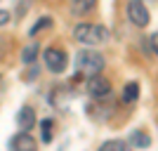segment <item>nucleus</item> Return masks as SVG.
I'll return each instance as SVG.
<instances>
[{
	"label": "nucleus",
	"mask_w": 158,
	"mask_h": 151,
	"mask_svg": "<svg viewBox=\"0 0 158 151\" xmlns=\"http://www.w3.org/2000/svg\"><path fill=\"white\" fill-rule=\"evenodd\" d=\"M73 38L78 40V43H83V45L94 47V45L106 43L109 31L104 26H99V24H78V26L73 28Z\"/></svg>",
	"instance_id": "1"
},
{
	"label": "nucleus",
	"mask_w": 158,
	"mask_h": 151,
	"mask_svg": "<svg viewBox=\"0 0 158 151\" xmlns=\"http://www.w3.org/2000/svg\"><path fill=\"white\" fill-rule=\"evenodd\" d=\"M76 64H78V71L85 73V76H97V73L104 71V57L99 52H94V50H83V52L78 54V59H76Z\"/></svg>",
	"instance_id": "2"
},
{
	"label": "nucleus",
	"mask_w": 158,
	"mask_h": 151,
	"mask_svg": "<svg viewBox=\"0 0 158 151\" xmlns=\"http://www.w3.org/2000/svg\"><path fill=\"white\" fill-rule=\"evenodd\" d=\"M87 94L94 99H106L109 94H111V83H109V78H104V76H90L87 78Z\"/></svg>",
	"instance_id": "3"
},
{
	"label": "nucleus",
	"mask_w": 158,
	"mask_h": 151,
	"mask_svg": "<svg viewBox=\"0 0 158 151\" xmlns=\"http://www.w3.org/2000/svg\"><path fill=\"white\" fill-rule=\"evenodd\" d=\"M127 19L139 28L149 26V21H151L149 19V10H146V5L142 0H130V2H127Z\"/></svg>",
	"instance_id": "4"
},
{
	"label": "nucleus",
	"mask_w": 158,
	"mask_h": 151,
	"mask_svg": "<svg viewBox=\"0 0 158 151\" xmlns=\"http://www.w3.org/2000/svg\"><path fill=\"white\" fill-rule=\"evenodd\" d=\"M43 59H45V66L52 73L66 71V54L61 50H57V47H47L45 52H43Z\"/></svg>",
	"instance_id": "5"
},
{
	"label": "nucleus",
	"mask_w": 158,
	"mask_h": 151,
	"mask_svg": "<svg viewBox=\"0 0 158 151\" xmlns=\"http://www.w3.org/2000/svg\"><path fill=\"white\" fill-rule=\"evenodd\" d=\"M10 146H12V151H38L35 139H33L28 132H21V130L10 139Z\"/></svg>",
	"instance_id": "6"
},
{
	"label": "nucleus",
	"mask_w": 158,
	"mask_h": 151,
	"mask_svg": "<svg viewBox=\"0 0 158 151\" xmlns=\"http://www.w3.org/2000/svg\"><path fill=\"white\" fill-rule=\"evenodd\" d=\"M17 125H19L21 132H31V128L35 125V111H33L31 106H24L17 113Z\"/></svg>",
	"instance_id": "7"
},
{
	"label": "nucleus",
	"mask_w": 158,
	"mask_h": 151,
	"mask_svg": "<svg viewBox=\"0 0 158 151\" xmlns=\"http://www.w3.org/2000/svg\"><path fill=\"white\" fill-rule=\"evenodd\" d=\"M94 5H97V0H71V12L76 17H85L94 10Z\"/></svg>",
	"instance_id": "8"
},
{
	"label": "nucleus",
	"mask_w": 158,
	"mask_h": 151,
	"mask_svg": "<svg viewBox=\"0 0 158 151\" xmlns=\"http://www.w3.org/2000/svg\"><path fill=\"white\" fill-rule=\"evenodd\" d=\"M130 144L137 146V149H146V146H151V137H149L146 132H142V130H135L130 135Z\"/></svg>",
	"instance_id": "9"
},
{
	"label": "nucleus",
	"mask_w": 158,
	"mask_h": 151,
	"mask_svg": "<svg viewBox=\"0 0 158 151\" xmlns=\"http://www.w3.org/2000/svg\"><path fill=\"white\" fill-rule=\"evenodd\" d=\"M99 151H130V144L123 142V139H109L99 146Z\"/></svg>",
	"instance_id": "10"
},
{
	"label": "nucleus",
	"mask_w": 158,
	"mask_h": 151,
	"mask_svg": "<svg viewBox=\"0 0 158 151\" xmlns=\"http://www.w3.org/2000/svg\"><path fill=\"white\" fill-rule=\"evenodd\" d=\"M35 54H38V43H28V45L21 50V61H24V64H33V61H35Z\"/></svg>",
	"instance_id": "11"
},
{
	"label": "nucleus",
	"mask_w": 158,
	"mask_h": 151,
	"mask_svg": "<svg viewBox=\"0 0 158 151\" xmlns=\"http://www.w3.org/2000/svg\"><path fill=\"white\" fill-rule=\"evenodd\" d=\"M137 97H139V85H137V83H127L125 90H123V102L132 104V102H135Z\"/></svg>",
	"instance_id": "12"
},
{
	"label": "nucleus",
	"mask_w": 158,
	"mask_h": 151,
	"mask_svg": "<svg viewBox=\"0 0 158 151\" xmlns=\"http://www.w3.org/2000/svg\"><path fill=\"white\" fill-rule=\"evenodd\" d=\"M52 128H54V123H52V118H45L43 123H40V130H43V142H52Z\"/></svg>",
	"instance_id": "13"
},
{
	"label": "nucleus",
	"mask_w": 158,
	"mask_h": 151,
	"mask_svg": "<svg viewBox=\"0 0 158 151\" xmlns=\"http://www.w3.org/2000/svg\"><path fill=\"white\" fill-rule=\"evenodd\" d=\"M50 26H52V17H40V19L31 26V36H35L38 31H43V28H50Z\"/></svg>",
	"instance_id": "14"
},
{
	"label": "nucleus",
	"mask_w": 158,
	"mask_h": 151,
	"mask_svg": "<svg viewBox=\"0 0 158 151\" xmlns=\"http://www.w3.org/2000/svg\"><path fill=\"white\" fill-rule=\"evenodd\" d=\"M7 50H10V40H7L5 36H0V59L7 54Z\"/></svg>",
	"instance_id": "15"
},
{
	"label": "nucleus",
	"mask_w": 158,
	"mask_h": 151,
	"mask_svg": "<svg viewBox=\"0 0 158 151\" xmlns=\"http://www.w3.org/2000/svg\"><path fill=\"white\" fill-rule=\"evenodd\" d=\"M10 19H12V14L7 12V10H0V26H5V24H10Z\"/></svg>",
	"instance_id": "16"
},
{
	"label": "nucleus",
	"mask_w": 158,
	"mask_h": 151,
	"mask_svg": "<svg viewBox=\"0 0 158 151\" xmlns=\"http://www.w3.org/2000/svg\"><path fill=\"white\" fill-rule=\"evenodd\" d=\"M149 45H151L153 54H156V57H158V33H153L151 38H149Z\"/></svg>",
	"instance_id": "17"
}]
</instances>
